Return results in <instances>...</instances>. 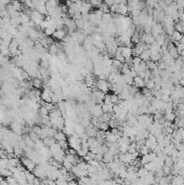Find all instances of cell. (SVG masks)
I'll return each mask as SVG.
<instances>
[{
  "label": "cell",
  "instance_id": "2",
  "mask_svg": "<svg viewBox=\"0 0 184 185\" xmlns=\"http://www.w3.org/2000/svg\"><path fill=\"white\" fill-rule=\"evenodd\" d=\"M95 86H97V88L99 90L103 91L104 93H107L108 90H110L112 84H110L108 81H106V79H99V80H97Z\"/></svg>",
  "mask_w": 184,
  "mask_h": 185
},
{
  "label": "cell",
  "instance_id": "14",
  "mask_svg": "<svg viewBox=\"0 0 184 185\" xmlns=\"http://www.w3.org/2000/svg\"><path fill=\"white\" fill-rule=\"evenodd\" d=\"M164 117L166 120H169V121H171V122H173V121L175 120L177 116H175V113H174V111H171V113H166Z\"/></svg>",
  "mask_w": 184,
  "mask_h": 185
},
{
  "label": "cell",
  "instance_id": "10",
  "mask_svg": "<svg viewBox=\"0 0 184 185\" xmlns=\"http://www.w3.org/2000/svg\"><path fill=\"white\" fill-rule=\"evenodd\" d=\"M110 161H114V155L110 154V151H107L106 153L103 154V160H102V162H104V164L106 165V164H108V162Z\"/></svg>",
  "mask_w": 184,
  "mask_h": 185
},
{
  "label": "cell",
  "instance_id": "22",
  "mask_svg": "<svg viewBox=\"0 0 184 185\" xmlns=\"http://www.w3.org/2000/svg\"><path fill=\"white\" fill-rule=\"evenodd\" d=\"M163 1H164V2L167 4V6H169L170 4H172V2H173V0H163Z\"/></svg>",
  "mask_w": 184,
  "mask_h": 185
},
{
  "label": "cell",
  "instance_id": "19",
  "mask_svg": "<svg viewBox=\"0 0 184 185\" xmlns=\"http://www.w3.org/2000/svg\"><path fill=\"white\" fill-rule=\"evenodd\" d=\"M99 129H100V130H103V131H107V130L110 129V125H108V122H105V121L100 122V125H99Z\"/></svg>",
  "mask_w": 184,
  "mask_h": 185
},
{
  "label": "cell",
  "instance_id": "15",
  "mask_svg": "<svg viewBox=\"0 0 184 185\" xmlns=\"http://www.w3.org/2000/svg\"><path fill=\"white\" fill-rule=\"evenodd\" d=\"M54 139H55V141L60 142V141H63V140H66V134L63 133L62 131H57L55 135H54Z\"/></svg>",
  "mask_w": 184,
  "mask_h": 185
},
{
  "label": "cell",
  "instance_id": "4",
  "mask_svg": "<svg viewBox=\"0 0 184 185\" xmlns=\"http://www.w3.org/2000/svg\"><path fill=\"white\" fill-rule=\"evenodd\" d=\"M141 41L142 42H144L145 44H152L155 42V37L152 35V33H144V34H142V36H141Z\"/></svg>",
  "mask_w": 184,
  "mask_h": 185
},
{
  "label": "cell",
  "instance_id": "23",
  "mask_svg": "<svg viewBox=\"0 0 184 185\" xmlns=\"http://www.w3.org/2000/svg\"><path fill=\"white\" fill-rule=\"evenodd\" d=\"M179 84H180L181 86H182V87H184V78H182V79H181V80L179 81Z\"/></svg>",
  "mask_w": 184,
  "mask_h": 185
},
{
  "label": "cell",
  "instance_id": "1",
  "mask_svg": "<svg viewBox=\"0 0 184 185\" xmlns=\"http://www.w3.org/2000/svg\"><path fill=\"white\" fill-rule=\"evenodd\" d=\"M68 145H69V147L74 148L75 151H79L81 148V138H79L76 133L69 135V138H68Z\"/></svg>",
  "mask_w": 184,
  "mask_h": 185
},
{
  "label": "cell",
  "instance_id": "5",
  "mask_svg": "<svg viewBox=\"0 0 184 185\" xmlns=\"http://www.w3.org/2000/svg\"><path fill=\"white\" fill-rule=\"evenodd\" d=\"M52 36L55 39H57V40H63L64 38H65V36H66V30H64L63 28H57L53 33Z\"/></svg>",
  "mask_w": 184,
  "mask_h": 185
},
{
  "label": "cell",
  "instance_id": "20",
  "mask_svg": "<svg viewBox=\"0 0 184 185\" xmlns=\"http://www.w3.org/2000/svg\"><path fill=\"white\" fill-rule=\"evenodd\" d=\"M110 101H112L113 104H118V103L120 102L119 95H117L116 93H114V94H110Z\"/></svg>",
  "mask_w": 184,
  "mask_h": 185
},
{
  "label": "cell",
  "instance_id": "16",
  "mask_svg": "<svg viewBox=\"0 0 184 185\" xmlns=\"http://www.w3.org/2000/svg\"><path fill=\"white\" fill-rule=\"evenodd\" d=\"M32 86H33V87H35L36 89H40L41 86H42V82H41V78H38V77L35 78V79L32 81Z\"/></svg>",
  "mask_w": 184,
  "mask_h": 185
},
{
  "label": "cell",
  "instance_id": "7",
  "mask_svg": "<svg viewBox=\"0 0 184 185\" xmlns=\"http://www.w3.org/2000/svg\"><path fill=\"white\" fill-rule=\"evenodd\" d=\"M11 129H12V131L15 133V134H22V132H23V127L22 125H20L19 122H12L11 124Z\"/></svg>",
  "mask_w": 184,
  "mask_h": 185
},
{
  "label": "cell",
  "instance_id": "9",
  "mask_svg": "<svg viewBox=\"0 0 184 185\" xmlns=\"http://www.w3.org/2000/svg\"><path fill=\"white\" fill-rule=\"evenodd\" d=\"M133 84L135 87H137L139 89L140 88L145 87V81H144V78L140 77V76H135L133 78Z\"/></svg>",
  "mask_w": 184,
  "mask_h": 185
},
{
  "label": "cell",
  "instance_id": "21",
  "mask_svg": "<svg viewBox=\"0 0 184 185\" xmlns=\"http://www.w3.org/2000/svg\"><path fill=\"white\" fill-rule=\"evenodd\" d=\"M121 65H122V62H120V61L116 60V59H114V60H113V66H115V67H117L118 69H120Z\"/></svg>",
  "mask_w": 184,
  "mask_h": 185
},
{
  "label": "cell",
  "instance_id": "11",
  "mask_svg": "<svg viewBox=\"0 0 184 185\" xmlns=\"http://www.w3.org/2000/svg\"><path fill=\"white\" fill-rule=\"evenodd\" d=\"M182 37H183V34L175 29H174V31L172 33V35H171V38H172V41H173V42H180Z\"/></svg>",
  "mask_w": 184,
  "mask_h": 185
},
{
  "label": "cell",
  "instance_id": "12",
  "mask_svg": "<svg viewBox=\"0 0 184 185\" xmlns=\"http://www.w3.org/2000/svg\"><path fill=\"white\" fill-rule=\"evenodd\" d=\"M84 84H86V86H87L88 88H92L94 84H94V79H93V77H92V75H91V73L84 77Z\"/></svg>",
  "mask_w": 184,
  "mask_h": 185
},
{
  "label": "cell",
  "instance_id": "17",
  "mask_svg": "<svg viewBox=\"0 0 184 185\" xmlns=\"http://www.w3.org/2000/svg\"><path fill=\"white\" fill-rule=\"evenodd\" d=\"M155 81H154V79L152 78V79H150V80H147V81H145V88H147L148 90H153L154 89V87H155Z\"/></svg>",
  "mask_w": 184,
  "mask_h": 185
},
{
  "label": "cell",
  "instance_id": "18",
  "mask_svg": "<svg viewBox=\"0 0 184 185\" xmlns=\"http://www.w3.org/2000/svg\"><path fill=\"white\" fill-rule=\"evenodd\" d=\"M158 2H159V0H146V6L148 8L154 9V8L158 4Z\"/></svg>",
  "mask_w": 184,
  "mask_h": 185
},
{
  "label": "cell",
  "instance_id": "13",
  "mask_svg": "<svg viewBox=\"0 0 184 185\" xmlns=\"http://www.w3.org/2000/svg\"><path fill=\"white\" fill-rule=\"evenodd\" d=\"M139 56L142 59V61H145V62H147L148 60H151V51L148 50V49H146V50H144L142 53L139 55Z\"/></svg>",
  "mask_w": 184,
  "mask_h": 185
},
{
  "label": "cell",
  "instance_id": "8",
  "mask_svg": "<svg viewBox=\"0 0 184 185\" xmlns=\"http://www.w3.org/2000/svg\"><path fill=\"white\" fill-rule=\"evenodd\" d=\"M128 12H129V9H128V4H121V2L118 4L117 14H120V15H127Z\"/></svg>",
  "mask_w": 184,
  "mask_h": 185
},
{
  "label": "cell",
  "instance_id": "3",
  "mask_svg": "<svg viewBox=\"0 0 184 185\" xmlns=\"http://www.w3.org/2000/svg\"><path fill=\"white\" fill-rule=\"evenodd\" d=\"M21 161L23 164L24 168H26L28 171H33L34 169L36 168V162L34 161L33 159L28 158V157H25V158H22Z\"/></svg>",
  "mask_w": 184,
  "mask_h": 185
},
{
  "label": "cell",
  "instance_id": "6",
  "mask_svg": "<svg viewBox=\"0 0 184 185\" xmlns=\"http://www.w3.org/2000/svg\"><path fill=\"white\" fill-rule=\"evenodd\" d=\"M120 49H121V54H122L125 57H130L133 55L132 48L129 47V46H121Z\"/></svg>",
  "mask_w": 184,
  "mask_h": 185
}]
</instances>
